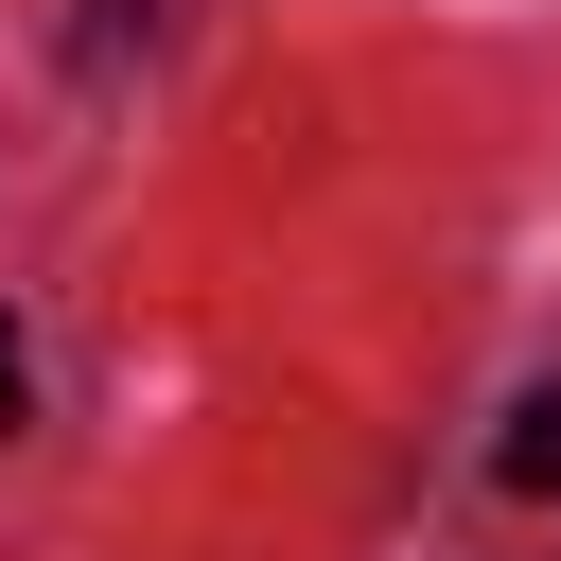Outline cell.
I'll use <instances>...</instances> for the list:
<instances>
[{
  "label": "cell",
  "mask_w": 561,
  "mask_h": 561,
  "mask_svg": "<svg viewBox=\"0 0 561 561\" xmlns=\"http://www.w3.org/2000/svg\"><path fill=\"white\" fill-rule=\"evenodd\" d=\"M491 491H561V386H526V403H508V438H491Z\"/></svg>",
  "instance_id": "obj_1"
},
{
  "label": "cell",
  "mask_w": 561,
  "mask_h": 561,
  "mask_svg": "<svg viewBox=\"0 0 561 561\" xmlns=\"http://www.w3.org/2000/svg\"><path fill=\"white\" fill-rule=\"evenodd\" d=\"M18 403H35V351H18V316H0V438H18Z\"/></svg>",
  "instance_id": "obj_2"
}]
</instances>
